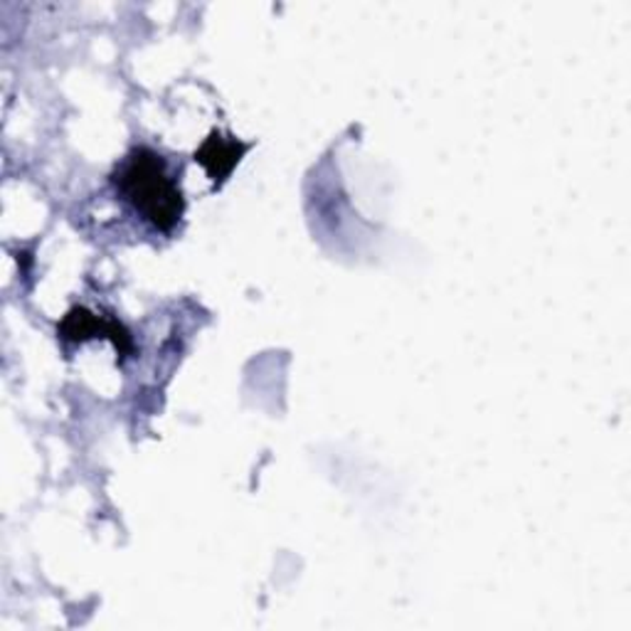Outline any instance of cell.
I'll return each instance as SVG.
<instances>
[{
  "instance_id": "cell-1",
  "label": "cell",
  "mask_w": 631,
  "mask_h": 631,
  "mask_svg": "<svg viewBox=\"0 0 631 631\" xmlns=\"http://www.w3.org/2000/svg\"><path fill=\"white\" fill-rule=\"evenodd\" d=\"M117 188L163 232L173 230L186 208L176 180L168 176L166 160L151 148H136L124 160L117 173Z\"/></svg>"
},
{
  "instance_id": "cell-2",
  "label": "cell",
  "mask_w": 631,
  "mask_h": 631,
  "mask_svg": "<svg viewBox=\"0 0 631 631\" xmlns=\"http://www.w3.org/2000/svg\"><path fill=\"white\" fill-rule=\"evenodd\" d=\"M59 331H63L65 339H75V341L87 339L89 333H104V335H109L111 341H114V345L121 353L131 351L129 333L121 329L117 321H101L99 316H95L87 309L69 311L67 319L63 321V329H59Z\"/></svg>"
},
{
  "instance_id": "cell-3",
  "label": "cell",
  "mask_w": 631,
  "mask_h": 631,
  "mask_svg": "<svg viewBox=\"0 0 631 631\" xmlns=\"http://www.w3.org/2000/svg\"><path fill=\"white\" fill-rule=\"evenodd\" d=\"M244 148L247 146H242V144H237V141H232V136L220 139V134H212L206 141V146L198 151L196 160H200L202 166L208 168L210 176L218 180V178H225L228 173L235 168V163L244 154Z\"/></svg>"
}]
</instances>
